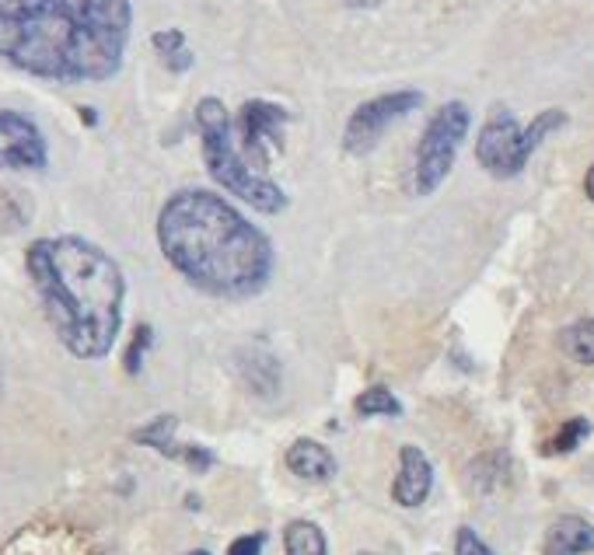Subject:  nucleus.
Here are the masks:
<instances>
[{"mask_svg": "<svg viewBox=\"0 0 594 555\" xmlns=\"http://www.w3.org/2000/svg\"><path fill=\"white\" fill-rule=\"evenodd\" d=\"M130 32V0H0V60L42 81L115 78Z\"/></svg>", "mask_w": 594, "mask_h": 555, "instance_id": "1", "label": "nucleus"}, {"mask_svg": "<svg viewBox=\"0 0 594 555\" xmlns=\"http://www.w3.org/2000/svg\"><path fill=\"white\" fill-rule=\"evenodd\" d=\"M158 249L197 291L245 301L266 291L273 245L249 216L210 189H179L158 213Z\"/></svg>", "mask_w": 594, "mask_h": 555, "instance_id": "2", "label": "nucleus"}, {"mask_svg": "<svg viewBox=\"0 0 594 555\" xmlns=\"http://www.w3.org/2000/svg\"><path fill=\"white\" fill-rule=\"evenodd\" d=\"M26 265L60 346L78 360L109 356L127 301L119 262L81 234H57L32 241Z\"/></svg>", "mask_w": 594, "mask_h": 555, "instance_id": "3", "label": "nucleus"}, {"mask_svg": "<svg viewBox=\"0 0 594 555\" xmlns=\"http://www.w3.org/2000/svg\"><path fill=\"white\" fill-rule=\"evenodd\" d=\"M197 127L203 137V161L213 182L234 192V196L249 203L252 210H263V213L288 210V192L273 179H266L263 172H255L252 161L234 143L231 112L224 109L221 99H203L197 105Z\"/></svg>", "mask_w": 594, "mask_h": 555, "instance_id": "4", "label": "nucleus"}, {"mask_svg": "<svg viewBox=\"0 0 594 555\" xmlns=\"http://www.w3.org/2000/svg\"><path fill=\"white\" fill-rule=\"evenodd\" d=\"M469 105L465 102H444L431 123H426L420 148H416V168H413V182L420 196H431V192L447 179L451 164H455V154L462 148V140L469 133Z\"/></svg>", "mask_w": 594, "mask_h": 555, "instance_id": "5", "label": "nucleus"}, {"mask_svg": "<svg viewBox=\"0 0 594 555\" xmlns=\"http://www.w3.org/2000/svg\"><path fill=\"white\" fill-rule=\"evenodd\" d=\"M423 105V94L420 91H389V94H377V99L356 105L353 115L346 119V130H343V151L346 154H371L382 137L389 133L392 123L399 119H406L410 112H416Z\"/></svg>", "mask_w": 594, "mask_h": 555, "instance_id": "6", "label": "nucleus"}, {"mask_svg": "<svg viewBox=\"0 0 594 555\" xmlns=\"http://www.w3.org/2000/svg\"><path fill=\"white\" fill-rule=\"evenodd\" d=\"M475 161L496 179H514L525 172V127L517 123L511 109H493L480 140H475Z\"/></svg>", "mask_w": 594, "mask_h": 555, "instance_id": "7", "label": "nucleus"}, {"mask_svg": "<svg viewBox=\"0 0 594 555\" xmlns=\"http://www.w3.org/2000/svg\"><path fill=\"white\" fill-rule=\"evenodd\" d=\"M291 112L276 105L252 99L238 112V133H242V154L252 164H270L273 154L283 151V127H288Z\"/></svg>", "mask_w": 594, "mask_h": 555, "instance_id": "8", "label": "nucleus"}, {"mask_svg": "<svg viewBox=\"0 0 594 555\" xmlns=\"http://www.w3.org/2000/svg\"><path fill=\"white\" fill-rule=\"evenodd\" d=\"M50 161L42 130L29 115L0 109V168H14V172H42Z\"/></svg>", "mask_w": 594, "mask_h": 555, "instance_id": "9", "label": "nucleus"}, {"mask_svg": "<svg viewBox=\"0 0 594 555\" xmlns=\"http://www.w3.org/2000/svg\"><path fill=\"white\" fill-rule=\"evenodd\" d=\"M0 555H94L91 542L67 524H32L0 548Z\"/></svg>", "mask_w": 594, "mask_h": 555, "instance_id": "10", "label": "nucleus"}, {"mask_svg": "<svg viewBox=\"0 0 594 555\" xmlns=\"http://www.w3.org/2000/svg\"><path fill=\"white\" fill-rule=\"evenodd\" d=\"M434 486V468L426 462V454L420 447H402L399 451V475L392 482V500L406 511H416V506L426 503Z\"/></svg>", "mask_w": 594, "mask_h": 555, "instance_id": "11", "label": "nucleus"}, {"mask_svg": "<svg viewBox=\"0 0 594 555\" xmlns=\"http://www.w3.org/2000/svg\"><path fill=\"white\" fill-rule=\"evenodd\" d=\"M594 552V524L584 517H560L545 531L542 555H587Z\"/></svg>", "mask_w": 594, "mask_h": 555, "instance_id": "12", "label": "nucleus"}, {"mask_svg": "<svg viewBox=\"0 0 594 555\" xmlns=\"http://www.w3.org/2000/svg\"><path fill=\"white\" fill-rule=\"evenodd\" d=\"M288 468L304 478V482H329L332 475H336V457H332V451L319 441H294L291 451H288Z\"/></svg>", "mask_w": 594, "mask_h": 555, "instance_id": "13", "label": "nucleus"}, {"mask_svg": "<svg viewBox=\"0 0 594 555\" xmlns=\"http://www.w3.org/2000/svg\"><path fill=\"white\" fill-rule=\"evenodd\" d=\"M238 364H242V377H245L252 395L273 398L280 392V364L266 350H249V353H242Z\"/></svg>", "mask_w": 594, "mask_h": 555, "instance_id": "14", "label": "nucleus"}, {"mask_svg": "<svg viewBox=\"0 0 594 555\" xmlns=\"http://www.w3.org/2000/svg\"><path fill=\"white\" fill-rule=\"evenodd\" d=\"M283 552L288 555H329L322 527L312 521H291L283 531Z\"/></svg>", "mask_w": 594, "mask_h": 555, "instance_id": "15", "label": "nucleus"}, {"mask_svg": "<svg viewBox=\"0 0 594 555\" xmlns=\"http://www.w3.org/2000/svg\"><path fill=\"white\" fill-rule=\"evenodd\" d=\"M154 50L161 57V63L172 70V74H185L189 67H193V50L185 46V36L179 29H164V32H154Z\"/></svg>", "mask_w": 594, "mask_h": 555, "instance_id": "16", "label": "nucleus"}, {"mask_svg": "<svg viewBox=\"0 0 594 555\" xmlns=\"http://www.w3.org/2000/svg\"><path fill=\"white\" fill-rule=\"evenodd\" d=\"M175 430H179V420H175V416H158V420H151L148 426L133 430V441L144 444V447L161 451L164 457H179L182 447H175Z\"/></svg>", "mask_w": 594, "mask_h": 555, "instance_id": "17", "label": "nucleus"}, {"mask_svg": "<svg viewBox=\"0 0 594 555\" xmlns=\"http://www.w3.org/2000/svg\"><path fill=\"white\" fill-rule=\"evenodd\" d=\"M560 350L577 360V364H594V319H581L560 332Z\"/></svg>", "mask_w": 594, "mask_h": 555, "instance_id": "18", "label": "nucleus"}, {"mask_svg": "<svg viewBox=\"0 0 594 555\" xmlns=\"http://www.w3.org/2000/svg\"><path fill=\"white\" fill-rule=\"evenodd\" d=\"M504 472H507V457L504 454H490V457L483 454V457H475L472 468H469V486L475 493H493L496 478H504Z\"/></svg>", "mask_w": 594, "mask_h": 555, "instance_id": "19", "label": "nucleus"}, {"mask_svg": "<svg viewBox=\"0 0 594 555\" xmlns=\"http://www.w3.org/2000/svg\"><path fill=\"white\" fill-rule=\"evenodd\" d=\"M356 413L361 416H402V402L385 389V384H374V389H368L364 395H356Z\"/></svg>", "mask_w": 594, "mask_h": 555, "instance_id": "20", "label": "nucleus"}, {"mask_svg": "<svg viewBox=\"0 0 594 555\" xmlns=\"http://www.w3.org/2000/svg\"><path fill=\"white\" fill-rule=\"evenodd\" d=\"M587 433H591V423H587L584 416H574V420H566V423L560 426V433H556V437L545 444L542 451H545V454H570V451H577V447L587 441Z\"/></svg>", "mask_w": 594, "mask_h": 555, "instance_id": "21", "label": "nucleus"}, {"mask_svg": "<svg viewBox=\"0 0 594 555\" xmlns=\"http://www.w3.org/2000/svg\"><path fill=\"white\" fill-rule=\"evenodd\" d=\"M151 343H154V329L151 325H137L133 329V340H130V346L123 353V367H127L130 377H137L140 371H144V356H148Z\"/></svg>", "mask_w": 594, "mask_h": 555, "instance_id": "22", "label": "nucleus"}, {"mask_svg": "<svg viewBox=\"0 0 594 555\" xmlns=\"http://www.w3.org/2000/svg\"><path fill=\"white\" fill-rule=\"evenodd\" d=\"M455 552H459V555H496L480 535H475L472 527H459V531H455Z\"/></svg>", "mask_w": 594, "mask_h": 555, "instance_id": "23", "label": "nucleus"}, {"mask_svg": "<svg viewBox=\"0 0 594 555\" xmlns=\"http://www.w3.org/2000/svg\"><path fill=\"white\" fill-rule=\"evenodd\" d=\"M263 545H266V535H263V531H255V535L234 538L228 555H263Z\"/></svg>", "mask_w": 594, "mask_h": 555, "instance_id": "24", "label": "nucleus"}, {"mask_svg": "<svg viewBox=\"0 0 594 555\" xmlns=\"http://www.w3.org/2000/svg\"><path fill=\"white\" fill-rule=\"evenodd\" d=\"M179 462H185L193 472H207V468H213V454L207 447H182Z\"/></svg>", "mask_w": 594, "mask_h": 555, "instance_id": "25", "label": "nucleus"}, {"mask_svg": "<svg viewBox=\"0 0 594 555\" xmlns=\"http://www.w3.org/2000/svg\"><path fill=\"white\" fill-rule=\"evenodd\" d=\"M584 192H587V200L594 203V164L587 168V175H584Z\"/></svg>", "mask_w": 594, "mask_h": 555, "instance_id": "26", "label": "nucleus"}, {"mask_svg": "<svg viewBox=\"0 0 594 555\" xmlns=\"http://www.w3.org/2000/svg\"><path fill=\"white\" fill-rule=\"evenodd\" d=\"M346 4H350V8H377L382 0H346Z\"/></svg>", "mask_w": 594, "mask_h": 555, "instance_id": "27", "label": "nucleus"}, {"mask_svg": "<svg viewBox=\"0 0 594 555\" xmlns=\"http://www.w3.org/2000/svg\"><path fill=\"white\" fill-rule=\"evenodd\" d=\"M81 115H84V123H88V127H94V119H99L91 109H81Z\"/></svg>", "mask_w": 594, "mask_h": 555, "instance_id": "28", "label": "nucleus"}, {"mask_svg": "<svg viewBox=\"0 0 594 555\" xmlns=\"http://www.w3.org/2000/svg\"><path fill=\"white\" fill-rule=\"evenodd\" d=\"M185 555H210L207 548H193V552H185Z\"/></svg>", "mask_w": 594, "mask_h": 555, "instance_id": "29", "label": "nucleus"}, {"mask_svg": "<svg viewBox=\"0 0 594 555\" xmlns=\"http://www.w3.org/2000/svg\"><path fill=\"white\" fill-rule=\"evenodd\" d=\"M361 555H374V552H361Z\"/></svg>", "mask_w": 594, "mask_h": 555, "instance_id": "30", "label": "nucleus"}]
</instances>
